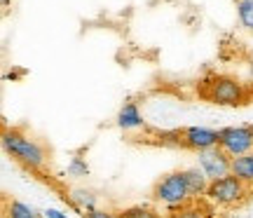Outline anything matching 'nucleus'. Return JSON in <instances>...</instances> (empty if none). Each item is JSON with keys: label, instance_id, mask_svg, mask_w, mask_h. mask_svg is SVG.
Listing matches in <instances>:
<instances>
[{"label": "nucleus", "instance_id": "obj_1", "mask_svg": "<svg viewBox=\"0 0 253 218\" xmlns=\"http://www.w3.org/2000/svg\"><path fill=\"white\" fill-rule=\"evenodd\" d=\"M2 148L7 150L17 162H21L24 167L28 169H42L45 167V160H47V153L45 148L38 143L36 138L26 136L24 131L19 129H2Z\"/></svg>", "mask_w": 253, "mask_h": 218}, {"label": "nucleus", "instance_id": "obj_2", "mask_svg": "<svg viewBox=\"0 0 253 218\" xmlns=\"http://www.w3.org/2000/svg\"><path fill=\"white\" fill-rule=\"evenodd\" d=\"M150 197H153V202L167 204V207H171V209H178L183 204H188L192 197H190V190H188L185 172L164 174L160 181H155L153 190H150Z\"/></svg>", "mask_w": 253, "mask_h": 218}, {"label": "nucleus", "instance_id": "obj_3", "mask_svg": "<svg viewBox=\"0 0 253 218\" xmlns=\"http://www.w3.org/2000/svg\"><path fill=\"white\" fill-rule=\"evenodd\" d=\"M246 195H249V185L242 183L237 176L227 174L223 178L209 181V188L204 197L211 204H216V207H235V204L246 200Z\"/></svg>", "mask_w": 253, "mask_h": 218}, {"label": "nucleus", "instance_id": "obj_4", "mask_svg": "<svg viewBox=\"0 0 253 218\" xmlns=\"http://www.w3.org/2000/svg\"><path fill=\"white\" fill-rule=\"evenodd\" d=\"M202 96L218 106H239L244 103V87L235 78L218 75L211 82H207V87L202 89Z\"/></svg>", "mask_w": 253, "mask_h": 218}, {"label": "nucleus", "instance_id": "obj_5", "mask_svg": "<svg viewBox=\"0 0 253 218\" xmlns=\"http://www.w3.org/2000/svg\"><path fill=\"white\" fill-rule=\"evenodd\" d=\"M218 148L230 157L253 153V127H223L218 129Z\"/></svg>", "mask_w": 253, "mask_h": 218}, {"label": "nucleus", "instance_id": "obj_6", "mask_svg": "<svg viewBox=\"0 0 253 218\" xmlns=\"http://www.w3.org/2000/svg\"><path fill=\"white\" fill-rule=\"evenodd\" d=\"M199 169L207 174L209 181L223 178L232 172V157L220 150V148H211V150H202L199 153Z\"/></svg>", "mask_w": 253, "mask_h": 218}, {"label": "nucleus", "instance_id": "obj_7", "mask_svg": "<svg viewBox=\"0 0 253 218\" xmlns=\"http://www.w3.org/2000/svg\"><path fill=\"white\" fill-rule=\"evenodd\" d=\"M218 131L209 127H185L178 131V143L188 150L202 153V150H211L218 148Z\"/></svg>", "mask_w": 253, "mask_h": 218}, {"label": "nucleus", "instance_id": "obj_8", "mask_svg": "<svg viewBox=\"0 0 253 218\" xmlns=\"http://www.w3.org/2000/svg\"><path fill=\"white\" fill-rule=\"evenodd\" d=\"M183 172H185V181H188V190H190V197H192V200L207 195V188H209L207 174L202 172L199 167H190V169H183Z\"/></svg>", "mask_w": 253, "mask_h": 218}, {"label": "nucleus", "instance_id": "obj_9", "mask_svg": "<svg viewBox=\"0 0 253 218\" xmlns=\"http://www.w3.org/2000/svg\"><path fill=\"white\" fill-rule=\"evenodd\" d=\"M232 176H237L242 183H246L249 188H253V153L232 157Z\"/></svg>", "mask_w": 253, "mask_h": 218}, {"label": "nucleus", "instance_id": "obj_10", "mask_svg": "<svg viewBox=\"0 0 253 218\" xmlns=\"http://www.w3.org/2000/svg\"><path fill=\"white\" fill-rule=\"evenodd\" d=\"M118 127H122V129H138V127H143V115H141V110H138V106H136L134 101H129V103H125V106L120 108V113H118Z\"/></svg>", "mask_w": 253, "mask_h": 218}, {"label": "nucleus", "instance_id": "obj_11", "mask_svg": "<svg viewBox=\"0 0 253 218\" xmlns=\"http://www.w3.org/2000/svg\"><path fill=\"white\" fill-rule=\"evenodd\" d=\"M169 218H211V209H207L202 202L190 200L188 204H183L178 209H173Z\"/></svg>", "mask_w": 253, "mask_h": 218}, {"label": "nucleus", "instance_id": "obj_12", "mask_svg": "<svg viewBox=\"0 0 253 218\" xmlns=\"http://www.w3.org/2000/svg\"><path fill=\"white\" fill-rule=\"evenodd\" d=\"M71 202L73 207L78 211H84V214H89V211L96 209V195L89 190H73L71 192Z\"/></svg>", "mask_w": 253, "mask_h": 218}, {"label": "nucleus", "instance_id": "obj_13", "mask_svg": "<svg viewBox=\"0 0 253 218\" xmlns=\"http://www.w3.org/2000/svg\"><path fill=\"white\" fill-rule=\"evenodd\" d=\"M5 214H7V218H40V214L33 207H28V204L19 200L5 202Z\"/></svg>", "mask_w": 253, "mask_h": 218}, {"label": "nucleus", "instance_id": "obj_14", "mask_svg": "<svg viewBox=\"0 0 253 218\" xmlns=\"http://www.w3.org/2000/svg\"><path fill=\"white\" fill-rule=\"evenodd\" d=\"M235 5H237L239 24H242L246 31H253V0H235Z\"/></svg>", "mask_w": 253, "mask_h": 218}, {"label": "nucleus", "instance_id": "obj_15", "mask_svg": "<svg viewBox=\"0 0 253 218\" xmlns=\"http://www.w3.org/2000/svg\"><path fill=\"white\" fill-rule=\"evenodd\" d=\"M120 218H162L153 207H129L120 211Z\"/></svg>", "mask_w": 253, "mask_h": 218}, {"label": "nucleus", "instance_id": "obj_16", "mask_svg": "<svg viewBox=\"0 0 253 218\" xmlns=\"http://www.w3.org/2000/svg\"><path fill=\"white\" fill-rule=\"evenodd\" d=\"M68 174L71 176H89V164L82 157H73L71 164H68Z\"/></svg>", "mask_w": 253, "mask_h": 218}, {"label": "nucleus", "instance_id": "obj_17", "mask_svg": "<svg viewBox=\"0 0 253 218\" xmlns=\"http://www.w3.org/2000/svg\"><path fill=\"white\" fill-rule=\"evenodd\" d=\"M87 218H120V214H115V211H106V209H94L89 211V214H84Z\"/></svg>", "mask_w": 253, "mask_h": 218}, {"label": "nucleus", "instance_id": "obj_18", "mask_svg": "<svg viewBox=\"0 0 253 218\" xmlns=\"http://www.w3.org/2000/svg\"><path fill=\"white\" fill-rule=\"evenodd\" d=\"M45 218H68L63 211H59V209H47L45 211Z\"/></svg>", "mask_w": 253, "mask_h": 218}]
</instances>
